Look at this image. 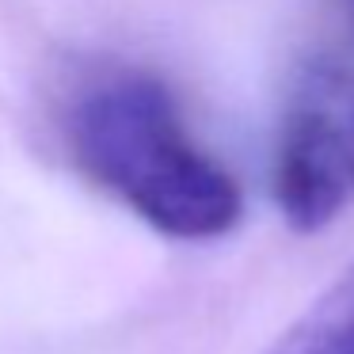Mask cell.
Here are the masks:
<instances>
[{"mask_svg":"<svg viewBox=\"0 0 354 354\" xmlns=\"http://www.w3.org/2000/svg\"><path fill=\"white\" fill-rule=\"evenodd\" d=\"M73 164L100 191L171 240H217L244 217V191L187 130L156 73L107 65L84 77L62 111Z\"/></svg>","mask_w":354,"mask_h":354,"instance_id":"obj_1","label":"cell"},{"mask_svg":"<svg viewBox=\"0 0 354 354\" xmlns=\"http://www.w3.org/2000/svg\"><path fill=\"white\" fill-rule=\"evenodd\" d=\"M274 202L293 232H320L354 202V46L301 69L274 145Z\"/></svg>","mask_w":354,"mask_h":354,"instance_id":"obj_2","label":"cell"},{"mask_svg":"<svg viewBox=\"0 0 354 354\" xmlns=\"http://www.w3.org/2000/svg\"><path fill=\"white\" fill-rule=\"evenodd\" d=\"M263 354H354V263Z\"/></svg>","mask_w":354,"mask_h":354,"instance_id":"obj_3","label":"cell"},{"mask_svg":"<svg viewBox=\"0 0 354 354\" xmlns=\"http://www.w3.org/2000/svg\"><path fill=\"white\" fill-rule=\"evenodd\" d=\"M351 4H354V0H351Z\"/></svg>","mask_w":354,"mask_h":354,"instance_id":"obj_4","label":"cell"}]
</instances>
